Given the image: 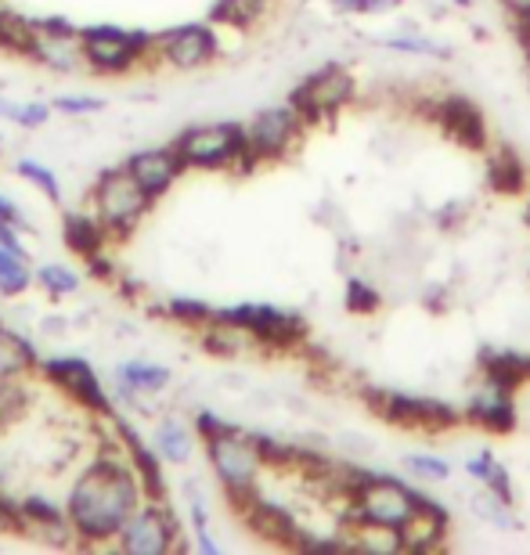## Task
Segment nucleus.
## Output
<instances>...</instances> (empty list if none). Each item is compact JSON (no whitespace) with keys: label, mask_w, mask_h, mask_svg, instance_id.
I'll use <instances>...</instances> for the list:
<instances>
[{"label":"nucleus","mask_w":530,"mask_h":555,"mask_svg":"<svg viewBox=\"0 0 530 555\" xmlns=\"http://www.w3.org/2000/svg\"><path fill=\"white\" fill-rule=\"evenodd\" d=\"M33 29L43 33V37H76V33H80V26L69 22L65 15H40V18H33Z\"/></svg>","instance_id":"nucleus-44"},{"label":"nucleus","mask_w":530,"mask_h":555,"mask_svg":"<svg viewBox=\"0 0 530 555\" xmlns=\"http://www.w3.org/2000/svg\"><path fill=\"white\" fill-rule=\"evenodd\" d=\"M477 364H480V379H488L494 386H505V390H513V393L530 383V353L483 347Z\"/></svg>","instance_id":"nucleus-21"},{"label":"nucleus","mask_w":530,"mask_h":555,"mask_svg":"<svg viewBox=\"0 0 530 555\" xmlns=\"http://www.w3.org/2000/svg\"><path fill=\"white\" fill-rule=\"evenodd\" d=\"M152 448L167 465H188L192 454L198 448V437H195V426L184 422L181 415H163L152 429Z\"/></svg>","instance_id":"nucleus-22"},{"label":"nucleus","mask_w":530,"mask_h":555,"mask_svg":"<svg viewBox=\"0 0 530 555\" xmlns=\"http://www.w3.org/2000/svg\"><path fill=\"white\" fill-rule=\"evenodd\" d=\"M145 502L134 465H130L124 443L108 440L91 462L76 473L65 494V516L76 530L80 548H113V541L124 527V519Z\"/></svg>","instance_id":"nucleus-1"},{"label":"nucleus","mask_w":530,"mask_h":555,"mask_svg":"<svg viewBox=\"0 0 530 555\" xmlns=\"http://www.w3.org/2000/svg\"><path fill=\"white\" fill-rule=\"evenodd\" d=\"M429 119L444 130V134L462 144L469 152H483L488 149V119H483L480 105L466 94H437L434 108H429Z\"/></svg>","instance_id":"nucleus-14"},{"label":"nucleus","mask_w":530,"mask_h":555,"mask_svg":"<svg viewBox=\"0 0 530 555\" xmlns=\"http://www.w3.org/2000/svg\"><path fill=\"white\" fill-rule=\"evenodd\" d=\"M206 462L214 469V480L220 483L231 502H242L260 487V473H263V459L257 451V443L246 429H231L224 437L206 440Z\"/></svg>","instance_id":"nucleus-5"},{"label":"nucleus","mask_w":530,"mask_h":555,"mask_svg":"<svg viewBox=\"0 0 530 555\" xmlns=\"http://www.w3.org/2000/svg\"><path fill=\"white\" fill-rule=\"evenodd\" d=\"M523 220H527V228H530V203H527V209H523Z\"/></svg>","instance_id":"nucleus-51"},{"label":"nucleus","mask_w":530,"mask_h":555,"mask_svg":"<svg viewBox=\"0 0 530 555\" xmlns=\"http://www.w3.org/2000/svg\"><path fill=\"white\" fill-rule=\"evenodd\" d=\"M80 43L87 73L98 76H124L148 59H156V33L148 29H124L113 22H98V26H80Z\"/></svg>","instance_id":"nucleus-2"},{"label":"nucleus","mask_w":530,"mask_h":555,"mask_svg":"<svg viewBox=\"0 0 530 555\" xmlns=\"http://www.w3.org/2000/svg\"><path fill=\"white\" fill-rule=\"evenodd\" d=\"M448 530H451L448 508L440 505L434 494H426V491H418V487H415V513L401 527L404 552H437V548H444Z\"/></svg>","instance_id":"nucleus-20"},{"label":"nucleus","mask_w":530,"mask_h":555,"mask_svg":"<svg viewBox=\"0 0 530 555\" xmlns=\"http://www.w3.org/2000/svg\"><path fill=\"white\" fill-rule=\"evenodd\" d=\"M33 288V268L26 253L0 246V296H22Z\"/></svg>","instance_id":"nucleus-32"},{"label":"nucleus","mask_w":530,"mask_h":555,"mask_svg":"<svg viewBox=\"0 0 530 555\" xmlns=\"http://www.w3.org/2000/svg\"><path fill=\"white\" fill-rule=\"evenodd\" d=\"M173 152L184 170H242L246 166V124H198L177 134Z\"/></svg>","instance_id":"nucleus-4"},{"label":"nucleus","mask_w":530,"mask_h":555,"mask_svg":"<svg viewBox=\"0 0 530 555\" xmlns=\"http://www.w3.org/2000/svg\"><path fill=\"white\" fill-rule=\"evenodd\" d=\"M113 429H116V437L119 443H124V451H127V459L130 465H134V473H138V480L141 487H145V498H156V502H167V473H163V462L156 448L152 443H145V437L134 429V422L130 418H119L113 415Z\"/></svg>","instance_id":"nucleus-19"},{"label":"nucleus","mask_w":530,"mask_h":555,"mask_svg":"<svg viewBox=\"0 0 530 555\" xmlns=\"http://www.w3.org/2000/svg\"><path fill=\"white\" fill-rule=\"evenodd\" d=\"M192 426H195V437L206 443V440L224 437V433H231V429H235V422H228L224 415H217V412H209V408H203V412L195 415Z\"/></svg>","instance_id":"nucleus-40"},{"label":"nucleus","mask_w":530,"mask_h":555,"mask_svg":"<svg viewBox=\"0 0 530 555\" xmlns=\"http://www.w3.org/2000/svg\"><path fill=\"white\" fill-rule=\"evenodd\" d=\"M469 508L477 513L480 519H488L491 527H499V530H516L520 527V519H516V513H513V505L509 502H502L499 494H491L488 487L483 491H477L469 498Z\"/></svg>","instance_id":"nucleus-34"},{"label":"nucleus","mask_w":530,"mask_h":555,"mask_svg":"<svg viewBox=\"0 0 530 555\" xmlns=\"http://www.w3.org/2000/svg\"><path fill=\"white\" fill-rule=\"evenodd\" d=\"M152 198L141 192V184L127 173V166L102 170L91 192V214L102 220L108 238H130L148 217Z\"/></svg>","instance_id":"nucleus-3"},{"label":"nucleus","mask_w":530,"mask_h":555,"mask_svg":"<svg viewBox=\"0 0 530 555\" xmlns=\"http://www.w3.org/2000/svg\"><path fill=\"white\" fill-rule=\"evenodd\" d=\"M33 404H37V390H33L29 375H4L0 379V433L26 422Z\"/></svg>","instance_id":"nucleus-26"},{"label":"nucleus","mask_w":530,"mask_h":555,"mask_svg":"<svg viewBox=\"0 0 530 555\" xmlns=\"http://www.w3.org/2000/svg\"><path fill=\"white\" fill-rule=\"evenodd\" d=\"M214 310L217 307H209L206 299H198V296H170L167 304L156 310V314L170 318L173 325H184V328L198 332V328H206L209 321H214Z\"/></svg>","instance_id":"nucleus-30"},{"label":"nucleus","mask_w":530,"mask_h":555,"mask_svg":"<svg viewBox=\"0 0 530 555\" xmlns=\"http://www.w3.org/2000/svg\"><path fill=\"white\" fill-rule=\"evenodd\" d=\"M466 206H469V203H448L434 220H437L440 228H455L462 217H469V209H466Z\"/></svg>","instance_id":"nucleus-48"},{"label":"nucleus","mask_w":530,"mask_h":555,"mask_svg":"<svg viewBox=\"0 0 530 555\" xmlns=\"http://www.w3.org/2000/svg\"><path fill=\"white\" fill-rule=\"evenodd\" d=\"M333 4L347 15H386V11L401 8L404 0H333Z\"/></svg>","instance_id":"nucleus-42"},{"label":"nucleus","mask_w":530,"mask_h":555,"mask_svg":"<svg viewBox=\"0 0 530 555\" xmlns=\"http://www.w3.org/2000/svg\"><path fill=\"white\" fill-rule=\"evenodd\" d=\"M177 545H181V524L170 513V505L156 502V498H145L124 519V527H119V534L113 541V548L127 555H167Z\"/></svg>","instance_id":"nucleus-10"},{"label":"nucleus","mask_w":530,"mask_h":555,"mask_svg":"<svg viewBox=\"0 0 530 555\" xmlns=\"http://www.w3.org/2000/svg\"><path fill=\"white\" fill-rule=\"evenodd\" d=\"M29 62H40L48 65L54 73H83L87 69V59H83V43H80V33L76 37H43L37 33L33 37V48H29Z\"/></svg>","instance_id":"nucleus-23"},{"label":"nucleus","mask_w":530,"mask_h":555,"mask_svg":"<svg viewBox=\"0 0 530 555\" xmlns=\"http://www.w3.org/2000/svg\"><path fill=\"white\" fill-rule=\"evenodd\" d=\"M18 513H22L18 534H29L33 541H40V545H54V548L76 545V530L69 524V516H65V505H59L54 498L37 494V491L22 494Z\"/></svg>","instance_id":"nucleus-15"},{"label":"nucleus","mask_w":530,"mask_h":555,"mask_svg":"<svg viewBox=\"0 0 530 555\" xmlns=\"http://www.w3.org/2000/svg\"><path fill=\"white\" fill-rule=\"evenodd\" d=\"M415 513V487L401 483L397 476L369 473L361 487L347 498L344 524H383L401 530Z\"/></svg>","instance_id":"nucleus-6"},{"label":"nucleus","mask_w":530,"mask_h":555,"mask_svg":"<svg viewBox=\"0 0 530 555\" xmlns=\"http://www.w3.org/2000/svg\"><path fill=\"white\" fill-rule=\"evenodd\" d=\"M124 166H127V173L141 184V192L152 198V203L167 195L184 173V163H181V155L173 152V144H156V149L130 152L124 159Z\"/></svg>","instance_id":"nucleus-16"},{"label":"nucleus","mask_w":530,"mask_h":555,"mask_svg":"<svg viewBox=\"0 0 530 555\" xmlns=\"http://www.w3.org/2000/svg\"><path fill=\"white\" fill-rule=\"evenodd\" d=\"M375 43L397 54H418V59H440V62L451 59V48H444L440 40L423 37V33H393V37H379Z\"/></svg>","instance_id":"nucleus-33"},{"label":"nucleus","mask_w":530,"mask_h":555,"mask_svg":"<svg viewBox=\"0 0 530 555\" xmlns=\"http://www.w3.org/2000/svg\"><path fill=\"white\" fill-rule=\"evenodd\" d=\"M494 462H499V459H494L491 451H477V454H473V459L466 462V473H469L477 483H483V480H488V473H491V465H494Z\"/></svg>","instance_id":"nucleus-47"},{"label":"nucleus","mask_w":530,"mask_h":555,"mask_svg":"<svg viewBox=\"0 0 530 555\" xmlns=\"http://www.w3.org/2000/svg\"><path fill=\"white\" fill-rule=\"evenodd\" d=\"M22 231L18 228H11V224H4V220H0V246H8V249H15V253H26V246H22ZM29 257V253H26Z\"/></svg>","instance_id":"nucleus-49"},{"label":"nucleus","mask_w":530,"mask_h":555,"mask_svg":"<svg viewBox=\"0 0 530 555\" xmlns=\"http://www.w3.org/2000/svg\"><path fill=\"white\" fill-rule=\"evenodd\" d=\"M364 397L372 401V412L397 429L444 433L466 422V415H462L455 404L437 401V397H418V393H401V390H364Z\"/></svg>","instance_id":"nucleus-7"},{"label":"nucleus","mask_w":530,"mask_h":555,"mask_svg":"<svg viewBox=\"0 0 530 555\" xmlns=\"http://www.w3.org/2000/svg\"><path fill=\"white\" fill-rule=\"evenodd\" d=\"M0 220L18 231H33V220L26 217V209H22L11 195H0Z\"/></svg>","instance_id":"nucleus-45"},{"label":"nucleus","mask_w":530,"mask_h":555,"mask_svg":"<svg viewBox=\"0 0 530 555\" xmlns=\"http://www.w3.org/2000/svg\"><path fill=\"white\" fill-rule=\"evenodd\" d=\"M37 369H40L37 347L0 321V379H4V375H33Z\"/></svg>","instance_id":"nucleus-28"},{"label":"nucleus","mask_w":530,"mask_h":555,"mask_svg":"<svg viewBox=\"0 0 530 555\" xmlns=\"http://www.w3.org/2000/svg\"><path fill=\"white\" fill-rule=\"evenodd\" d=\"M188 491V516H192V534H195V548L203 555H217V541L209 534V513H206V502L203 494L195 491V483H184Z\"/></svg>","instance_id":"nucleus-36"},{"label":"nucleus","mask_w":530,"mask_h":555,"mask_svg":"<svg viewBox=\"0 0 530 555\" xmlns=\"http://www.w3.org/2000/svg\"><path fill=\"white\" fill-rule=\"evenodd\" d=\"M51 113L54 108L48 102H22L18 105V116H15V127L22 130H37L43 124H51Z\"/></svg>","instance_id":"nucleus-43"},{"label":"nucleus","mask_w":530,"mask_h":555,"mask_svg":"<svg viewBox=\"0 0 530 555\" xmlns=\"http://www.w3.org/2000/svg\"><path fill=\"white\" fill-rule=\"evenodd\" d=\"M383 307V293L375 288L372 282H364V278H347V310L358 318H372L379 314Z\"/></svg>","instance_id":"nucleus-37"},{"label":"nucleus","mask_w":530,"mask_h":555,"mask_svg":"<svg viewBox=\"0 0 530 555\" xmlns=\"http://www.w3.org/2000/svg\"><path fill=\"white\" fill-rule=\"evenodd\" d=\"M217 54H220V43H217L214 22H184V26L156 33V59L167 62L170 69H181V73L206 69Z\"/></svg>","instance_id":"nucleus-13"},{"label":"nucleus","mask_w":530,"mask_h":555,"mask_svg":"<svg viewBox=\"0 0 530 555\" xmlns=\"http://www.w3.org/2000/svg\"><path fill=\"white\" fill-rule=\"evenodd\" d=\"M170 379L173 375H170L167 364L130 358L124 364H116V397L130 408V412L148 415L145 404L152 401V397H159L163 390H167Z\"/></svg>","instance_id":"nucleus-18"},{"label":"nucleus","mask_w":530,"mask_h":555,"mask_svg":"<svg viewBox=\"0 0 530 555\" xmlns=\"http://www.w3.org/2000/svg\"><path fill=\"white\" fill-rule=\"evenodd\" d=\"M353 94H358V80L350 76V69L333 62L296 83L289 94V105L300 113L303 127H318V124H325V119H333L336 113H344L353 102Z\"/></svg>","instance_id":"nucleus-8"},{"label":"nucleus","mask_w":530,"mask_h":555,"mask_svg":"<svg viewBox=\"0 0 530 555\" xmlns=\"http://www.w3.org/2000/svg\"><path fill=\"white\" fill-rule=\"evenodd\" d=\"M462 415L473 426H480L483 433H491V437H505V433H513L520 426V412H516V393L505 390V386H494L488 379L477 383V390L462 408Z\"/></svg>","instance_id":"nucleus-17"},{"label":"nucleus","mask_w":530,"mask_h":555,"mask_svg":"<svg viewBox=\"0 0 530 555\" xmlns=\"http://www.w3.org/2000/svg\"><path fill=\"white\" fill-rule=\"evenodd\" d=\"M217 321L238 325L242 332H249L260 347L268 350H293L307 339V321L293 310L271 307V304H231L214 310Z\"/></svg>","instance_id":"nucleus-9"},{"label":"nucleus","mask_w":530,"mask_h":555,"mask_svg":"<svg viewBox=\"0 0 530 555\" xmlns=\"http://www.w3.org/2000/svg\"><path fill=\"white\" fill-rule=\"evenodd\" d=\"M43 383H51L54 390L69 397L73 404H80L83 412H91L94 418H105L113 415V397L105 393L102 379L98 372L87 364L83 358H73V353H59V358H40V369Z\"/></svg>","instance_id":"nucleus-12"},{"label":"nucleus","mask_w":530,"mask_h":555,"mask_svg":"<svg viewBox=\"0 0 530 555\" xmlns=\"http://www.w3.org/2000/svg\"><path fill=\"white\" fill-rule=\"evenodd\" d=\"M15 173L22 177V181H29L33 188H37L48 203H62V181H59V173H54L51 166H43L37 159H18Z\"/></svg>","instance_id":"nucleus-35"},{"label":"nucleus","mask_w":530,"mask_h":555,"mask_svg":"<svg viewBox=\"0 0 530 555\" xmlns=\"http://www.w3.org/2000/svg\"><path fill=\"white\" fill-rule=\"evenodd\" d=\"M51 108H54V113H62V116H94V113H102L105 102H102V98H94V94H87V98H80V94H59L51 102Z\"/></svg>","instance_id":"nucleus-39"},{"label":"nucleus","mask_w":530,"mask_h":555,"mask_svg":"<svg viewBox=\"0 0 530 555\" xmlns=\"http://www.w3.org/2000/svg\"><path fill=\"white\" fill-rule=\"evenodd\" d=\"M404 465L412 469V476H418V480H426V483H444L451 476V462L440 459V454L415 451V454H408Z\"/></svg>","instance_id":"nucleus-38"},{"label":"nucleus","mask_w":530,"mask_h":555,"mask_svg":"<svg viewBox=\"0 0 530 555\" xmlns=\"http://www.w3.org/2000/svg\"><path fill=\"white\" fill-rule=\"evenodd\" d=\"M87 274L98 278V282H119V271H116V263L108 260V253H94V257H87Z\"/></svg>","instance_id":"nucleus-46"},{"label":"nucleus","mask_w":530,"mask_h":555,"mask_svg":"<svg viewBox=\"0 0 530 555\" xmlns=\"http://www.w3.org/2000/svg\"><path fill=\"white\" fill-rule=\"evenodd\" d=\"M488 184L499 195H523L527 192V166L516 152L502 149L499 155H491L488 163Z\"/></svg>","instance_id":"nucleus-29"},{"label":"nucleus","mask_w":530,"mask_h":555,"mask_svg":"<svg viewBox=\"0 0 530 555\" xmlns=\"http://www.w3.org/2000/svg\"><path fill=\"white\" fill-rule=\"evenodd\" d=\"M300 134H303V119L289 102L263 108V113H257L246 124V166H242V173L257 170L260 163L285 159L296 149Z\"/></svg>","instance_id":"nucleus-11"},{"label":"nucleus","mask_w":530,"mask_h":555,"mask_svg":"<svg viewBox=\"0 0 530 555\" xmlns=\"http://www.w3.org/2000/svg\"><path fill=\"white\" fill-rule=\"evenodd\" d=\"M33 285L43 288V293L54 299H65V296L80 293L83 278L76 268H69V263H40V268H33Z\"/></svg>","instance_id":"nucleus-31"},{"label":"nucleus","mask_w":530,"mask_h":555,"mask_svg":"<svg viewBox=\"0 0 530 555\" xmlns=\"http://www.w3.org/2000/svg\"><path fill=\"white\" fill-rule=\"evenodd\" d=\"M480 487H488V491H491V494H499L502 502L516 505V487H513V476H509V469H505L502 462H494V465H491L488 480H483Z\"/></svg>","instance_id":"nucleus-41"},{"label":"nucleus","mask_w":530,"mask_h":555,"mask_svg":"<svg viewBox=\"0 0 530 555\" xmlns=\"http://www.w3.org/2000/svg\"><path fill=\"white\" fill-rule=\"evenodd\" d=\"M344 548H358V552H372V555H401L404 552V538L397 527H383V524H344Z\"/></svg>","instance_id":"nucleus-25"},{"label":"nucleus","mask_w":530,"mask_h":555,"mask_svg":"<svg viewBox=\"0 0 530 555\" xmlns=\"http://www.w3.org/2000/svg\"><path fill=\"white\" fill-rule=\"evenodd\" d=\"M198 343H203V350L209 358H242V353L260 347L249 332H242L238 325H228V321H217V318L209 321L206 328H198Z\"/></svg>","instance_id":"nucleus-27"},{"label":"nucleus","mask_w":530,"mask_h":555,"mask_svg":"<svg viewBox=\"0 0 530 555\" xmlns=\"http://www.w3.org/2000/svg\"><path fill=\"white\" fill-rule=\"evenodd\" d=\"M62 238H65V246H69L80 260L108 249V242H113V238H108V231L102 228V220H98L91 209H87V214H69V217H65L62 220Z\"/></svg>","instance_id":"nucleus-24"},{"label":"nucleus","mask_w":530,"mask_h":555,"mask_svg":"<svg viewBox=\"0 0 530 555\" xmlns=\"http://www.w3.org/2000/svg\"><path fill=\"white\" fill-rule=\"evenodd\" d=\"M509 11V18H530V0H499Z\"/></svg>","instance_id":"nucleus-50"},{"label":"nucleus","mask_w":530,"mask_h":555,"mask_svg":"<svg viewBox=\"0 0 530 555\" xmlns=\"http://www.w3.org/2000/svg\"><path fill=\"white\" fill-rule=\"evenodd\" d=\"M4 480H8V476H4V469H0V487H4Z\"/></svg>","instance_id":"nucleus-52"}]
</instances>
